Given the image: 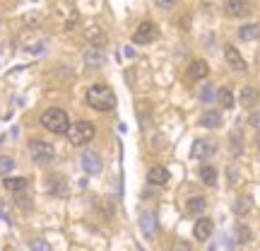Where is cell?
I'll return each mask as SVG.
<instances>
[{
	"label": "cell",
	"mask_w": 260,
	"mask_h": 251,
	"mask_svg": "<svg viewBox=\"0 0 260 251\" xmlns=\"http://www.w3.org/2000/svg\"><path fill=\"white\" fill-rule=\"evenodd\" d=\"M87 104L92 106L94 111H111L116 106V94L109 85L96 82L87 90Z\"/></svg>",
	"instance_id": "obj_1"
},
{
	"label": "cell",
	"mask_w": 260,
	"mask_h": 251,
	"mask_svg": "<svg viewBox=\"0 0 260 251\" xmlns=\"http://www.w3.org/2000/svg\"><path fill=\"white\" fill-rule=\"evenodd\" d=\"M41 126L51 133H56V135H68V130H70V119H68V114L63 109H46V111L41 114Z\"/></svg>",
	"instance_id": "obj_2"
},
{
	"label": "cell",
	"mask_w": 260,
	"mask_h": 251,
	"mask_svg": "<svg viewBox=\"0 0 260 251\" xmlns=\"http://www.w3.org/2000/svg\"><path fill=\"white\" fill-rule=\"evenodd\" d=\"M94 133L96 130L89 121H77L68 130V140H70V145H84V143H89L94 138Z\"/></svg>",
	"instance_id": "obj_3"
},
{
	"label": "cell",
	"mask_w": 260,
	"mask_h": 251,
	"mask_svg": "<svg viewBox=\"0 0 260 251\" xmlns=\"http://www.w3.org/2000/svg\"><path fill=\"white\" fill-rule=\"evenodd\" d=\"M29 155H31V159H34L37 164H48V162L53 159V155H56V150H53V145L46 143V140H31V143H29Z\"/></svg>",
	"instance_id": "obj_4"
},
{
	"label": "cell",
	"mask_w": 260,
	"mask_h": 251,
	"mask_svg": "<svg viewBox=\"0 0 260 251\" xmlns=\"http://www.w3.org/2000/svg\"><path fill=\"white\" fill-rule=\"evenodd\" d=\"M157 24L154 22H142L138 29H135V34H133V41L135 44H152L154 39H157Z\"/></svg>",
	"instance_id": "obj_5"
},
{
	"label": "cell",
	"mask_w": 260,
	"mask_h": 251,
	"mask_svg": "<svg viewBox=\"0 0 260 251\" xmlns=\"http://www.w3.org/2000/svg\"><path fill=\"white\" fill-rule=\"evenodd\" d=\"M104 167L102 157H99V152H94V150H84L82 152V169L87 172V174H99Z\"/></svg>",
	"instance_id": "obj_6"
},
{
	"label": "cell",
	"mask_w": 260,
	"mask_h": 251,
	"mask_svg": "<svg viewBox=\"0 0 260 251\" xmlns=\"http://www.w3.org/2000/svg\"><path fill=\"white\" fill-rule=\"evenodd\" d=\"M214 150H217V145H214L212 140H195L193 143V148H190V157L193 159H207L210 155H214Z\"/></svg>",
	"instance_id": "obj_7"
},
{
	"label": "cell",
	"mask_w": 260,
	"mask_h": 251,
	"mask_svg": "<svg viewBox=\"0 0 260 251\" xmlns=\"http://www.w3.org/2000/svg\"><path fill=\"white\" fill-rule=\"evenodd\" d=\"M212 232H214V222L210 220V217H200L193 227V234H195L198 242H207V239L212 237Z\"/></svg>",
	"instance_id": "obj_8"
},
{
	"label": "cell",
	"mask_w": 260,
	"mask_h": 251,
	"mask_svg": "<svg viewBox=\"0 0 260 251\" xmlns=\"http://www.w3.org/2000/svg\"><path fill=\"white\" fill-rule=\"evenodd\" d=\"M224 58H226L229 68L239 70V73H243V70L248 68V65H246V61H243V56L239 53V48H234L232 44H229V46H224Z\"/></svg>",
	"instance_id": "obj_9"
},
{
	"label": "cell",
	"mask_w": 260,
	"mask_h": 251,
	"mask_svg": "<svg viewBox=\"0 0 260 251\" xmlns=\"http://www.w3.org/2000/svg\"><path fill=\"white\" fill-rule=\"evenodd\" d=\"M140 230H142V234H145L147 239H152V237L157 234V215L145 210V213L140 215Z\"/></svg>",
	"instance_id": "obj_10"
},
{
	"label": "cell",
	"mask_w": 260,
	"mask_h": 251,
	"mask_svg": "<svg viewBox=\"0 0 260 251\" xmlns=\"http://www.w3.org/2000/svg\"><path fill=\"white\" fill-rule=\"evenodd\" d=\"M147 181L152 184V186H164V184H169V169L161 167V164L152 167L149 169V174H147Z\"/></svg>",
	"instance_id": "obj_11"
},
{
	"label": "cell",
	"mask_w": 260,
	"mask_h": 251,
	"mask_svg": "<svg viewBox=\"0 0 260 251\" xmlns=\"http://www.w3.org/2000/svg\"><path fill=\"white\" fill-rule=\"evenodd\" d=\"M104 63H106V53H104L102 48L92 46L84 53V65H87V68H102Z\"/></svg>",
	"instance_id": "obj_12"
},
{
	"label": "cell",
	"mask_w": 260,
	"mask_h": 251,
	"mask_svg": "<svg viewBox=\"0 0 260 251\" xmlns=\"http://www.w3.org/2000/svg\"><path fill=\"white\" fill-rule=\"evenodd\" d=\"M200 126H203V128H219V126H222V114L214 111V109H207V111L200 116Z\"/></svg>",
	"instance_id": "obj_13"
},
{
	"label": "cell",
	"mask_w": 260,
	"mask_h": 251,
	"mask_svg": "<svg viewBox=\"0 0 260 251\" xmlns=\"http://www.w3.org/2000/svg\"><path fill=\"white\" fill-rule=\"evenodd\" d=\"M248 10H251L248 0H229L226 3V12L232 17H243V15H248Z\"/></svg>",
	"instance_id": "obj_14"
},
{
	"label": "cell",
	"mask_w": 260,
	"mask_h": 251,
	"mask_svg": "<svg viewBox=\"0 0 260 251\" xmlns=\"http://www.w3.org/2000/svg\"><path fill=\"white\" fill-rule=\"evenodd\" d=\"M207 73H210V68H207V63H205V61H200V58L188 65V75H190L193 80H205V77H207Z\"/></svg>",
	"instance_id": "obj_15"
},
{
	"label": "cell",
	"mask_w": 260,
	"mask_h": 251,
	"mask_svg": "<svg viewBox=\"0 0 260 251\" xmlns=\"http://www.w3.org/2000/svg\"><path fill=\"white\" fill-rule=\"evenodd\" d=\"M27 179L24 177H5V181H3V186L8 188L10 193H22L24 188H27Z\"/></svg>",
	"instance_id": "obj_16"
},
{
	"label": "cell",
	"mask_w": 260,
	"mask_h": 251,
	"mask_svg": "<svg viewBox=\"0 0 260 251\" xmlns=\"http://www.w3.org/2000/svg\"><path fill=\"white\" fill-rule=\"evenodd\" d=\"M239 39H243V41H255V39H260V24L258 22L243 24V27L239 29Z\"/></svg>",
	"instance_id": "obj_17"
},
{
	"label": "cell",
	"mask_w": 260,
	"mask_h": 251,
	"mask_svg": "<svg viewBox=\"0 0 260 251\" xmlns=\"http://www.w3.org/2000/svg\"><path fill=\"white\" fill-rule=\"evenodd\" d=\"M239 99H241L243 106H255V104H258V99H260V94H258V90H255V87H251V85H248V87H243V90H241V97H239Z\"/></svg>",
	"instance_id": "obj_18"
},
{
	"label": "cell",
	"mask_w": 260,
	"mask_h": 251,
	"mask_svg": "<svg viewBox=\"0 0 260 251\" xmlns=\"http://www.w3.org/2000/svg\"><path fill=\"white\" fill-rule=\"evenodd\" d=\"M200 179H203L205 186H217V169L212 164H203L200 167Z\"/></svg>",
	"instance_id": "obj_19"
},
{
	"label": "cell",
	"mask_w": 260,
	"mask_h": 251,
	"mask_svg": "<svg viewBox=\"0 0 260 251\" xmlns=\"http://www.w3.org/2000/svg\"><path fill=\"white\" fill-rule=\"evenodd\" d=\"M217 102H219V106H224V109H234V92H232V87H222V90L217 92Z\"/></svg>",
	"instance_id": "obj_20"
},
{
	"label": "cell",
	"mask_w": 260,
	"mask_h": 251,
	"mask_svg": "<svg viewBox=\"0 0 260 251\" xmlns=\"http://www.w3.org/2000/svg\"><path fill=\"white\" fill-rule=\"evenodd\" d=\"M186 208H188V213H190V215H200L205 208H207V203H205L203 196H195V198H188Z\"/></svg>",
	"instance_id": "obj_21"
},
{
	"label": "cell",
	"mask_w": 260,
	"mask_h": 251,
	"mask_svg": "<svg viewBox=\"0 0 260 251\" xmlns=\"http://www.w3.org/2000/svg\"><path fill=\"white\" fill-rule=\"evenodd\" d=\"M229 145H232V155L234 157H239V155H241L243 152V138H241V133H239V130H234L232 135H229Z\"/></svg>",
	"instance_id": "obj_22"
},
{
	"label": "cell",
	"mask_w": 260,
	"mask_h": 251,
	"mask_svg": "<svg viewBox=\"0 0 260 251\" xmlns=\"http://www.w3.org/2000/svg\"><path fill=\"white\" fill-rule=\"evenodd\" d=\"M234 237H236V242L239 244H248L253 239V232H251V227H246V225H236Z\"/></svg>",
	"instance_id": "obj_23"
},
{
	"label": "cell",
	"mask_w": 260,
	"mask_h": 251,
	"mask_svg": "<svg viewBox=\"0 0 260 251\" xmlns=\"http://www.w3.org/2000/svg\"><path fill=\"white\" fill-rule=\"evenodd\" d=\"M87 37H89V41H92V44H96V48H102L104 41H106V37H104V32L99 27H92L89 32H87Z\"/></svg>",
	"instance_id": "obj_24"
},
{
	"label": "cell",
	"mask_w": 260,
	"mask_h": 251,
	"mask_svg": "<svg viewBox=\"0 0 260 251\" xmlns=\"http://www.w3.org/2000/svg\"><path fill=\"white\" fill-rule=\"evenodd\" d=\"M251 210V198H239L236 203H234V213L236 215H246Z\"/></svg>",
	"instance_id": "obj_25"
},
{
	"label": "cell",
	"mask_w": 260,
	"mask_h": 251,
	"mask_svg": "<svg viewBox=\"0 0 260 251\" xmlns=\"http://www.w3.org/2000/svg\"><path fill=\"white\" fill-rule=\"evenodd\" d=\"M12 169H15V159L8 157V155H0V174H5V177H8Z\"/></svg>",
	"instance_id": "obj_26"
},
{
	"label": "cell",
	"mask_w": 260,
	"mask_h": 251,
	"mask_svg": "<svg viewBox=\"0 0 260 251\" xmlns=\"http://www.w3.org/2000/svg\"><path fill=\"white\" fill-rule=\"evenodd\" d=\"M214 99V90H212V85H205L203 90H200V102L203 104H210Z\"/></svg>",
	"instance_id": "obj_27"
},
{
	"label": "cell",
	"mask_w": 260,
	"mask_h": 251,
	"mask_svg": "<svg viewBox=\"0 0 260 251\" xmlns=\"http://www.w3.org/2000/svg\"><path fill=\"white\" fill-rule=\"evenodd\" d=\"M29 246H31V251H51V244L46 239H31Z\"/></svg>",
	"instance_id": "obj_28"
},
{
	"label": "cell",
	"mask_w": 260,
	"mask_h": 251,
	"mask_svg": "<svg viewBox=\"0 0 260 251\" xmlns=\"http://www.w3.org/2000/svg\"><path fill=\"white\" fill-rule=\"evenodd\" d=\"M51 193H56V196H65V193H68V188H65V184H63V179H58L56 184H51Z\"/></svg>",
	"instance_id": "obj_29"
},
{
	"label": "cell",
	"mask_w": 260,
	"mask_h": 251,
	"mask_svg": "<svg viewBox=\"0 0 260 251\" xmlns=\"http://www.w3.org/2000/svg\"><path fill=\"white\" fill-rule=\"evenodd\" d=\"M248 126H253V128L260 130V111H253L251 116H248Z\"/></svg>",
	"instance_id": "obj_30"
},
{
	"label": "cell",
	"mask_w": 260,
	"mask_h": 251,
	"mask_svg": "<svg viewBox=\"0 0 260 251\" xmlns=\"http://www.w3.org/2000/svg\"><path fill=\"white\" fill-rule=\"evenodd\" d=\"M171 251H193V246H190V244L188 242H176L174 244V249Z\"/></svg>",
	"instance_id": "obj_31"
},
{
	"label": "cell",
	"mask_w": 260,
	"mask_h": 251,
	"mask_svg": "<svg viewBox=\"0 0 260 251\" xmlns=\"http://www.w3.org/2000/svg\"><path fill=\"white\" fill-rule=\"evenodd\" d=\"M157 3L161 8H171V5H174V0H157Z\"/></svg>",
	"instance_id": "obj_32"
},
{
	"label": "cell",
	"mask_w": 260,
	"mask_h": 251,
	"mask_svg": "<svg viewBox=\"0 0 260 251\" xmlns=\"http://www.w3.org/2000/svg\"><path fill=\"white\" fill-rule=\"evenodd\" d=\"M255 145H258V150H260V130H258V135H255Z\"/></svg>",
	"instance_id": "obj_33"
}]
</instances>
